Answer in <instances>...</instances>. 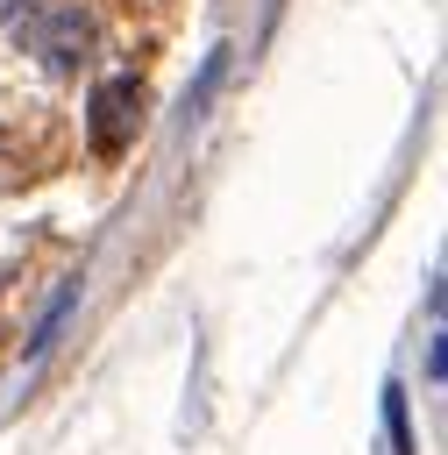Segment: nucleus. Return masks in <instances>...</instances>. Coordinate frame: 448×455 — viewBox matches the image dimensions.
Masks as SVG:
<instances>
[{"mask_svg":"<svg viewBox=\"0 0 448 455\" xmlns=\"http://www.w3.org/2000/svg\"><path fill=\"white\" fill-rule=\"evenodd\" d=\"M71 306H78V277H64V291H57V299H50V313L36 320V341H28V355H43V348H50L57 334H64V320H71Z\"/></svg>","mask_w":448,"mask_h":455,"instance_id":"3","label":"nucleus"},{"mask_svg":"<svg viewBox=\"0 0 448 455\" xmlns=\"http://www.w3.org/2000/svg\"><path fill=\"white\" fill-rule=\"evenodd\" d=\"M384 419H391V441H398V455H412V427H405V398H398V391L384 398Z\"/></svg>","mask_w":448,"mask_h":455,"instance_id":"4","label":"nucleus"},{"mask_svg":"<svg viewBox=\"0 0 448 455\" xmlns=\"http://www.w3.org/2000/svg\"><path fill=\"white\" fill-rule=\"evenodd\" d=\"M28 21H36V0H0V36H14Z\"/></svg>","mask_w":448,"mask_h":455,"instance_id":"5","label":"nucleus"},{"mask_svg":"<svg viewBox=\"0 0 448 455\" xmlns=\"http://www.w3.org/2000/svg\"><path fill=\"white\" fill-rule=\"evenodd\" d=\"M36 50H43V64H50V71H78V64L92 57V21H85L78 7H50V14H43Z\"/></svg>","mask_w":448,"mask_h":455,"instance_id":"2","label":"nucleus"},{"mask_svg":"<svg viewBox=\"0 0 448 455\" xmlns=\"http://www.w3.org/2000/svg\"><path fill=\"white\" fill-rule=\"evenodd\" d=\"M135 128H142V85H135V78H107V85L92 92V107H85L92 149H100V156H121V149L135 142Z\"/></svg>","mask_w":448,"mask_h":455,"instance_id":"1","label":"nucleus"}]
</instances>
